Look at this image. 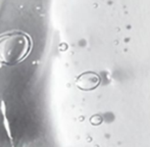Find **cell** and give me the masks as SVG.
Masks as SVG:
<instances>
[{
  "label": "cell",
  "mask_w": 150,
  "mask_h": 147,
  "mask_svg": "<svg viewBox=\"0 0 150 147\" xmlns=\"http://www.w3.org/2000/svg\"><path fill=\"white\" fill-rule=\"evenodd\" d=\"M90 123L94 126H98L102 123V117L98 114H94L93 117H90Z\"/></svg>",
  "instance_id": "cell-3"
},
{
  "label": "cell",
  "mask_w": 150,
  "mask_h": 147,
  "mask_svg": "<svg viewBox=\"0 0 150 147\" xmlns=\"http://www.w3.org/2000/svg\"><path fill=\"white\" fill-rule=\"evenodd\" d=\"M33 48V39L22 30H10L0 34V64L7 66L24 61Z\"/></svg>",
  "instance_id": "cell-1"
},
{
  "label": "cell",
  "mask_w": 150,
  "mask_h": 147,
  "mask_svg": "<svg viewBox=\"0 0 150 147\" xmlns=\"http://www.w3.org/2000/svg\"><path fill=\"white\" fill-rule=\"evenodd\" d=\"M76 86L82 91H92L100 84V77L94 72L82 73L76 78Z\"/></svg>",
  "instance_id": "cell-2"
}]
</instances>
